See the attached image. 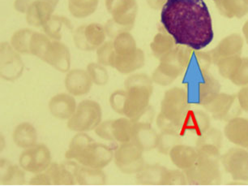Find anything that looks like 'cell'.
I'll use <instances>...</instances> for the list:
<instances>
[{
	"label": "cell",
	"mask_w": 248,
	"mask_h": 186,
	"mask_svg": "<svg viewBox=\"0 0 248 186\" xmlns=\"http://www.w3.org/2000/svg\"><path fill=\"white\" fill-rule=\"evenodd\" d=\"M161 22L176 44L195 51L205 48L214 39L211 15L203 0H167Z\"/></svg>",
	"instance_id": "obj_1"
},
{
	"label": "cell",
	"mask_w": 248,
	"mask_h": 186,
	"mask_svg": "<svg viewBox=\"0 0 248 186\" xmlns=\"http://www.w3.org/2000/svg\"><path fill=\"white\" fill-rule=\"evenodd\" d=\"M113 150L107 145L97 143L85 133H79L73 137L66 158L76 160L83 166L102 169L114 159Z\"/></svg>",
	"instance_id": "obj_2"
},
{
	"label": "cell",
	"mask_w": 248,
	"mask_h": 186,
	"mask_svg": "<svg viewBox=\"0 0 248 186\" xmlns=\"http://www.w3.org/2000/svg\"><path fill=\"white\" fill-rule=\"evenodd\" d=\"M102 107L93 100H84L77 105V110L67 127L72 131L85 133L96 129L102 121Z\"/></svg>",
	"instance_id": "obj_3"
},
{
	"label": "cell",
	"mask_w": 248,
	"mask_h": 186,
	"mask_svg": "<svg viewBox=\"0 0 248 186\" xmlns=\"http://www.w3.org/2000/svg\"><path fill=\"white\" fill-rule=\"evenodd\" d=\"M20 166L23 170L31 173L39 174L47 170L51 164L50 150L43 144L25 149L20 154Z\"/></svg>",
	"instance_id": "obj_4"
},
{
	"label": "cell",
	"mask_w": 248,
	"mask_h": 186,
	"mask_svg": "<svg viewBox=\"0 0 248 186\" xmlns=\"http://www.w3.org/2000/svg\"><path fill=\"white\" fill-rule=\"evenodd\" d=\"M106 8L113 20L124 27H133L138 6L136 0H106Z\"/></svg>",
	"instance_id": "obj_5"
},
{
	"label": "cell",
	"mask_w": 248,
	"mask_h": 186,
	"mask_svg": "<svg viewBox=\"0 0 248 186\" xmlns=\"http://www.w3.org/2000/svg\"><path fill=\"white\" fill-rule=\"evenodd\" d=\"M24 64L19 53L8 42L1 44V77L8 81L17 79L22 74Z\"/></svg>",
	"instance_id": "obj_6"
},
{
	"label": "cell",
	"mask_w": 248,
	"mask_h": 186,
	"mask_svg": "<svg viewBox=\"0 0 248 186\" xmlns=\"http://www.w3.org/2000/svg\"><path fill=\"white\" fill-rule=\"evenodd\" d=\"M71 57L68 48L59 41L50 42L43 60L60 72L69 71Z\"/></svg>",
	"instance_id": "obj_7"
},
{
	"label": "cell",
	"mask_w": 248,
	"mask_h": 186,
	"mask_svg": "<svg viewBox=\"0 0 248 186\" xmlns=\"http://www.w3.org/2000/svg\"><path fill=\"white\" fill-rule=\"evenodd\" d=\"M64 83L68 93L75 96L86 95L93 84L89 72L78 68L67 72Z\"/></svg>",
	"instance_id": "obj_8"
},
{
	"label": "cell",
	"mask_w": 248,
	"mask_h": 186,
	"mask_svg": "<svg viewBox=\"0 0 248 186\" xmlns=\"http://www.w3.org/2000/svg\"><path fill=\"white\" fill-rule=\"evenodd\" d=\"M55 4L46 0H37L32 2L26 9V20L28 24L35 27L45 25L52 17Z\"/></svg>",
	"instance_id": "obj_9"
},
{
	"label": "cell",
	"mask_w": 248,
	"mask_h": 186,
	"mask_svg": "<svg viewBox=\"0 0 248 186\" xmlns=\"http://www.w3.org/2000/svg\"><path fill=\"white\" fill-rule=\"evenodd\" d=\"M77 107V102L74 97L67 93L55 95L49 102V110L53 117L63 120L71 119Z\"/></svg>",
	"instance_id": "obj_10"
},
{
	"label": "cell",
	"mask_w": 248,
	"mask_h": 186,
	"mask_svg": "<svg viewBox=\"0 0 248 186\" xmlns=\"http://www.w3.org/2000/svg\"><path fill=\"white\" fill-rule=\"evenodd\" d=\"M132 141L137 147L143 151H150L157 147L159 136L152 129L150 124L134 122Z\"/></svg>",
	"instance_id": "obj_11"
},
{
	"label": "cell",
	"mask_w": 248,
	"mask_h": 186,
	"mask_svg": "<svg viewBox=\"0 0 248 186\" xmlns=\"http://www.w3.org/2000/svg\"><path fill=\"white\" fill-rule=\"evenodd\" d=\"M13 138L17 147L22 149H29L37 145V130L30 123H21L14 129Z\"/></svg>",
	"instance_id": "obj_12"
},
{
	"label": "cell",
	"mask_w": 248,
	"mask_h": 186,
	"mask_svg": "<svg viewBox=\"0 0 248 186\" xmlns=\"http://www.w3.org/2000/svg\"><path fill=\"white\" fill-rule=\"evenodd\" d=\"M144 64V52L140 49H137L136 52L131 55L124 56L115 55L114 68H115L119 72L127 74L143 67Z\"/></svg>",
	"instance_id": "obj_13"
},
{
	"label": "cell",
	"mask_w": 248,
	"mask_h": 186,
	"mask_svg": "<svg viewBox=\"0 0 248 186\" xmlns=\"http://www.w3.org/2000/svg\"><path fill=\"white\" fill-rule=\"evenodd\" d=\"M75 181L79 185H102L106 176L102 169H92L78 164L75 171Z\"/></svg>",
	"instance_id": "obj_14"
},
{
	"label": "cell",
	"mask_w": 248,
	"mask_h": 186,
	"mask_svg": "<svg viewBox=\"0 0 248 186\" xmlns=\"http://www.w3.org/2000/svg\"><path fill=\"white\" fill-rule=\"evenodd\" d=\"M134 121L127 119H117L112 121L111 131L113 140L125 143L132 141Z\"/></svg>",
	"instance_id": "obj_15"
},
{
	"label": "cell",
	"mask_w": 248,
	"mask_h": 186,
	"mask_svg": "<svg viewBox=\"0 0 248 186\" xmlns=\"http://www.w3.org/2000/svg\"><path fill=\"white\" fill-rule=\"evenodd\" d=\"M107 36V32L104 27L99 24H90L84 25V37L90 51L99 48L104 43Z\"/></svg>",
	"instance_id": "obj_16"
},
{
	"label": "cell",
	"mask_w": 248,
	"mask_h": 186,
	"mask_svg": "<svg viewBox=\"0 0 248 186\" xmlns=\"http://www.w3.org/2000/svg\"><path fill=\"white\" fill-rule=\"evenodd\" d=\"M99 0H68V9L74 17L85 18L97 10Z\"/></svg>",
	"instance_id": "obj_17"
},
{
	"label": "cell",
	"mask_w": 248,
	"mask_h": 186,
	"mask_svg": "<svg viewBox=\"0 0 248 186\" xmlns=\"http://www.w3.org/2000/svg\"><path fill=\"white\" fill-rule=\"evenodd\" d=\"M114 51L116 55H131L137 51V44L135 42L134 37L128 32L121 33L114 38Z\"/></svg>",
	"instance_id": "obj_18"
},
{
	"label": "cell",
	"mask_w": 248,
	"mask_h": 186,
	"mask_svg": "<svg viewBox=\"0 0 248 186\" xmlns=\"http://www.w3.org/2000/svg\"><path fill=\"white\" fill-rule=\"evenodd\" d=\"M167 173L166 169L161 167H148L139 171L137 179L140 183L164 184Z\"/></svg>",
	"instance_id": "obj_19"
},
{
	"label": "cell",
	"mask_w": 248,
	"mask_h": 186,
	"mask_svg": "<svg viewBox=\"0 0 248 186\" xmlns=\"http://www.w3.org/2000/svg\"><path fill=\"white\" fill-rule=\"evenodd\" d=\"M33 33L30 29L18 30L13 34L11 39L12 47L20 54L30 55V40Z\"/></svg>",
	"instance_id": "obj_20"
},
{
	"label": "cell",
	"mask_w": 248,
	"mask_h": 186,
	"mask_svg": "<svg viewBox=\"0 0 248 186\" xmlns=\"http://www.w3.org/2000/svg\"><path fill=\"white\" fill-rule=\"evenodd\" d=\"M63 25H67L70 27L69 21L61 17L52 16L50 20L43 25V30L47 37L55 41H59L62 37L61 31Z\"/></svg>",
	"instance_id": "obj_21"
},
{
	"label": "cell",
	"mask_w": 248,
	"mask_h": 186,
	"mask_svg": "<svg viewBox=\"0 0 248 186\" xmlns=\"http://www.w3.org/2000/svg\"><path fill=\"white\" fill-rule=\"evenodd\" d=\"M9 162H6L2 160V183H23L25 181V175L23 172L21 168H18L16 166H13L8 164Z\"/></svg>",
	"instance_id": "obj_22"
},
{
	"label": "cell",
	"mask_w": 248,
	"mask_h": 186,
	"mask_svg": "<svg viewBox=\"0 0 248 186\" xmlns=\"http://www.w3.org/2000/svg\"><path fill=\"white\" fill-rule=\"evenodd\" d=\"M50 43V37L46 35L37 32L33 33L30 40V54L43 60Z\"/></svg>",
	"instance_id": "obj_23"
},
{
	"label": "cell",
	"mask_w": 248,
	"mask_h": 186,
	"mask_svg": "<svg viewBox=\"0 0 248 186\" xmlns=\"http://www.w3.org/2000/svg\"><path fill=\"white\" fill-rule=\"evenodd\" d=\"M115 55L116 53L114 51L113 42H104L99 48H97V60L101 65L114 68Z\"/></svg>",
	"instance_id": "obj_24"
},
{
	"label": "cell",
	"mask_w": 248,
	"mask_h": 186,
	"mask_svg": "<svg viewBox=\"0 0 248 186\" xmlns=\"http://www.w3.org/2000/svg\"><path fill=\"white\" fill-rule=\"evenodd\" d=\"M179 136L176 132L173 130H164L159 136L157 148L162 154H168L174 145L179 142Z\"/></svg>",
	"instance_id": "obj_25"
},
{
	"label": "cell",
	"mask_w": 248,
	"mask_h": 186,
	"mask_svg": "<svg viewBox=\"0 0 248 186\" xmlns=\"http://www.w3.org/2000/svg\"><path fill=\"white\" fill-rule=\"evenodd\" d=\"M87 72H89L93 83L97 85H105L108 82L109 75L104 65L99 63H90L88 65Z\"/></svg>",
	"instance_id": "obj_26"
},
{
	"label": "cell",
	"mask_w": 248,
	"mask_h": 186,
	"mask_svg": "<svg viewBox=\"0 0 248 186\" xmlns=\"http://www.w3.org/2000/svg\"><path fill=\"white\" fill-rule=\"evenodd\" d=\"M169 39V37L161 34L156 35L151 44L152 50L154 51V55L160 57L169 52L170 48H172V42H170Z\"/></svg>",
	"instance_id": "obj_27"
},
{
	"label": "cell",
	"mask_w": 248,
	"mask_h": 186,
	"mask_svg": "<svg viewBox=\"0 0 248 186\" xmlns=\"http://www.w3.org/2000/svg\"><path fill=\"white\" fill-rule=\"evenodd\" d=\"M35 1H37V0H16L15 3H14V8H15L16 10L20 12V13H25L26 9L30 6V4H31L32 2H35ZM46 1H49L53 4H55V6H57L60 0H46Z\"/></svg>",
	"instance_id": "obj_28"
},
{
	"label": "cell",
	"mask_w": 248,
	"mask_h": 186,
	"mask_svg": "<svg viewBox=\"0 0 248 186\" xmlns=\"http://www.w3.org/2000/svg\"><path fill=\"white\" fill-rule=\"evenodd\" d=\"M166 1L167 0H147V3L150 6V8L158 9L160 8H162Z\"/></svg>",
	"instance_id": "obj_29"
}]
</instances>
